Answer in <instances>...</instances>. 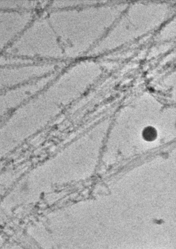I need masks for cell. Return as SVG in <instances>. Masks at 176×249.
Returning a JSON list of instances; mask_svg holds the SVG:
<instances>
[{
	"label": "cell",
	"mask_w": 176,
	"mask_h": 249,
	"mask_svg": "<svg viewBox=\"0 0 176 249\" xmlns=\"http://www.w3.org/2000/svg\"><path fill=\"white\" fill-rule=\"evenodd\" d=\"M64 62L36 61L16 66H0V92L58 71Z\"/></svg>",
	"instance_id": "6da1fadb"
},
{
	"label": "cell",
	"mask_w": 176,
	"mask_h": 249,
	"mask_svg": "<svg viewBox=\"0 0 176 249\" xmlns=\"http://www.w3.org/2000/svg\"><path fill=\"white\" fill-rule=\"evenodd\" d=\"M37 13L0 10V54L20 36Z\"/></svg>",
	"instance_id": "7a4b0ae2"
},
{
	"label": "cell",
	"mask_w": 176,
	"mask_h": 249,
	"mask_svg": "<svg viewBox=\"0 0 176 249\" xmlns=\"http://www.w3.org/2000/svg\"><path fill=\"white\" fill-rule=\"evenodd\" d=\"M49 1H0V10L38 12L47 8Z\"/></svg>",
	"instance_id": "3957f363"
},
{
	"label": "cell",
	"mask_w": 176,
	"mask_h": 249,
	"mask_svg": "<svg viewBox=\"0 0 176 249\" xmlns=\"http://www.w3.org/2000/svg\"><path fill=\"white\" fill-rule=\"evenodd\" d=\"M157 133L156 129L151 126L145 128L143 132V137L146 141H152L157 137Z\"/></svg>",
	"instance_id": "277c9868"
}]
</instances>
